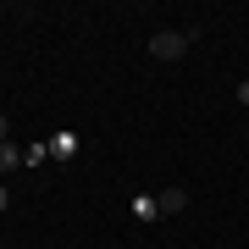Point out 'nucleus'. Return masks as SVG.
I'll return each mask as SVG.
<instances>
[{"instance_id":"nucleus-4","label":"nucleus","mask_w":249,"mask_h":249,"mask_svg":"<svg viewBox=\"0 0 249 249\" xmlns=\"http://www.w3.org/2000/svg\"><path fill=\"white\" fill-rule=\"evenodd\" d=\"M22 166V144H0V178Z\"/></svg>"},{"instance_id":"nucleus-3","label":"nucleus","mask_w":249,"mask_h":249,"mask_svg":"<svg viewBox=\"0 0 249 249\" xmlns=\"http://www.w3.org/2000/svg\"><path fill=\"white\" fill-rule=\"evenodd\" d=\"M45 144H50L55 160H72V155H78V133H55V139H45Z\"/></svg>"},{"instance_id":"nucleus-1","label":"nucleus","mask_w":249,"mask_h":249,"mask_svg":"<svg viewBox=\"0 0 249 249\" xmlns=\"http://www.w3.org/2000/svg\"><path fill=\"white\" fill-rule=\"evenodd\" d=\"M205 34V22H188V28H155L150 34V55L155 61H183L194 50V39Z\"/></svg>"},{"instance_id":"nucleus-9","label":"nucleus","mask_w":249,"mask_h":249,"mask_svg":"<svg viewBox=\"0 0 249 249\" xmlns=\"http://www.w3.org/2000/svg\"><path fill=\"white\" fill-rule=\"evenodd\" d=\"M238 100H244V106H249V78H244V83H238Z\"/></svg>"},{"instance_id":"nucleus-8","label":"nucleus","mask_w":249,"mask_h":249,"mask_svg":"<svg viewBox=\"0 0 249 249\" xmlns=\"http://www.w3.org/2000/svg\"><path fill=\"white\" fill-rule=\"evenodd\" d=\"M6 205H11V188H6V183H0V211H6Z\"/></svg>"},{"instance_id":"nucleus-2","label":"nucleus","mask_w":249,"mask_h":249,"mask_svg":"<svg viewBox=\"0 0 249 249\" xmlns=\"http://www.w3.org/2000/svg\"><path fill=\"white\" fill-rule=\"evenodd\" d=\"M155 205H160V216H183L188 211V188H160Z\"/></svg>"},{"instance_id":"nucleus-6","label":"nucleus","mask_w":249,"mask_h":249,"mask_svg":"<svg viewBox=\"0 0 249 249\" xmlns=\"http://www.w3.org/2000/svg\"><path fill=\"white\" fill-rule=\"evenodd\" d=\"M45 155H50V144H28V150H22V166H39Z\"/></svg>"},{"instance_id":"nucleus-7","label":"nucleus","mask_w":249,"mask_h":249,"mask_svg":"<svg viewBox=\"0 0 249 249\" xmlns=\"http://www.w3.org/2000/svg\"><path fill=\"white\" fill-rule=\"evenodd\" d=\"M0 144H11V116L0 111Z\"/></svg>"},{"instance_id":"nucleus-5","label":"nucleus","mask_w":249,"mask_h":249,"mask_svg":"<svg viewBox=\"0 0 249 249\" xmlns=\"http://www.w3.org/2000/svg\"><path fill=\"white\" fill-rule=\"evenodd\" d=\"M133 216H139V222H155V216H160V205H155L150 194H139V199H133Z\"/></svg>"}]
</instances>
